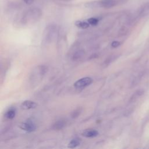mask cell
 <instances>
[{"label": "cell", "instance_id": "1", "mask_svg": "<svg viewBox=\"0 0 149 149\" xmlns=\"http://www.w3.org/2000/svg\"><path fill=\"white\" fill-rule=\"evenodd\" d=\"M42 16V12L38 8H31L25 10L20 17V22L23 24H29L38 21Z\"/></svg>", "mask_w": 149, "mask_h": 149}, {"label": "cell", "instance_id": "11", "mask_svg": "<svg viewBox=\"0 0 149 149\" xmlns=\"http://www.w3.org/2000/svg\"><path fill=\"white\" fill-rule=\"evenodd\" d=\"M83 56H84V51L83 50H79L74 52L72 56L73 60H78L80 59Z\"/></svg>", "mask_w": 149, "mask_h": 149}, {"label": "cell", "instance_id": "15", "mask_svg": "<svg viewBox=\"0 0 149 149\" xmlns=\"http://www.w3.org/2000/svg\"><path fill=\"white\" fill-rule=\"evenodd\" d=\"M120 45V42L119 41H113L111 44V46L113 47V48H116V47H118L119 45Z\"/></svg>", "mask_w": 149, "mask_h": 149}, {"label": "cell", "instance_id": "8", "mask_svg": "<svg viewBox=\"0 0 149 149\" xmlns=\"http://www.w3.org/2000/svg\"><path fill=\"white\" fill-rule=\"evenodd\" d=\"M81 143V140L79 138H75L72 139L68 144V148H73L79 146Z\"/></svg>", "mask_w": 149, "mask_h": 149}, {"label": "cell", "instance_id": "7", "mask_svg": "<svg viewBox=\"0 0 149 149\" xmlns=\"http://www.w3.org/2000/svg\"><path fill=\"white\" fill-rule=\"evenodd\" d=\"M66 120L63 119H60L57 120L53 125L52 129L54 130H61L66 126Z\"/></svg>", "mask_w": 149, "mask_h": 149}, {"label": "cell", "instance_id": "4", "mask_svg": "<svg viewBox=\"0 0 149 149\" xmlns=\"http://www.w3.org/2000/svg\"><path fill=\"white\" fill-rule=\"evenodd\" d=\"M19 127L22 130L28 132H33L36 129V125L31 122H23L19 125Z\"/></svg>", "mask_w": 149, "mask_h": 149}, {"label": "cell", "instance_id": "5", "mask_svg": "<svg viewBox=\"0 0 149 149\" xmlns=\"http://www.w3.org/2000/svg\"><path fill=\"white\" fill-rule=\"evenodd\" d=\"M82 135L87 138H93L97 136L98 135V132L95 129H87L84 130L82 132Z\"/></svg>", "mask_w": 149, "mask_h": 149}, {"label": "cell", "instance_id": "3", "mask_svg": "<svg viewBox=\"0 0 149 149\" xmlns=\"http://www.w3.org/2000/svg\"><path fill=\"white\" fill-rule=\"evenodd\" d=\"M93 82V79L90 77H85L77 80L74 83V86L76 88H83L89 86Z\"/></svg>", "mask_w": 149, "mask_h": 149}, {"label": "cell", "instance_id": "10", "mask_svg": "<svg viewBox=\"0 0 149 149\" xmlns=\"http://www.w3.org/2000/svg\"><path fill=\"white\" fill-rule=\"evenodd\" d=\"M76 26L80 29H87L89 27L90 24L87 21H83V20H78L75 22Z\"/></svg>", "mask_w": 149, "mask_h": 149}, {"label": "cell", "instance_id": "9", "mask_svg": "<svg viewBox=\"0 0 149 149\" xmlns=\"http://www.w3.org/2000/svg\"><path fill=\"white\" fill-rule=\"evenodd\" d=\"M16 115V110L15 108H11L9 109L5 113V118L8 119H12L15 118Z\"/></svg>", "mask_w": 149, "mask_h": 149}, {"label": "cell", "instance_id": "14", "mask_svg": "<svg viewBox=\"0 0 149 149\" xmlns=\"http://www.w3.org/2000/svg\"><path fill=\"white\" fill-rule=\"evenodd\" d=\"M82 111V109L81 108H77L74 111H73L71 114V116L72 118H76L77 117H78L81 112Z\"/></svg>", "mask_w": 149, "mask_h": 149}, {"label": "cell", "instance_id": "12", "mask_svg": "<svg viewBox=\"0 0 149 149\" xmlns=\"http://www.w3.org/2000/svg\"><path fill=\"white\" fill-rule=\"evenodd\" d=\"M87 21L88 22V23H89L90 25L91 26H96L98 24V23H99L100 21V19L98 17H90L89 19H88L87 20Z\"/></svg>", "mask_w": 149, "mask_h": 149}, {"label": "cell", "instance_id": "6", "mask_svg": "<svg viewBox=\"0 0 149 149\" xmlns=\"http://www.w3.org/2000/svg\"><path fill=\"white\" fill-rule=\"evenodd\" d=\"M37 104L32 101L30 100H26L23 101L21 105L22 107L24 109H30L35 108L37 107Z\"/></svg>", "mask_w": 149, "mask_h": 149}, {"label": "cell", "instance_id": "2", "mask_svg": "<svg viewBox=\"0 0 149 149\" xmlns=\"http://www.w3.org/2000/svg\"><path fill=\"white\" fill-rule=\"evenodd\" d=\"M119 0H98L87 3V6L90 8L100 7L103 8H111L117 5Z\"/></svg>", "mask_w": 149, "mask_h": 149}, {"label": "cell", "instance_id": "13", "mask_svg": "<svg viewBox=\"0 0 149 149\" xmlns=\"http://www.w3.org/2000/svg\"><path fill=\"white\" fill-rule=\"evenodd\" d=\"M143 94V90H139L137 91H136L130 98V102H133L134 101L136 100H137V98H138V97H139L140 96H141L142 94Z\"/></svg>", "mask_w": 149, "mask_h": 149}, {"label": "cell", "instance_id": "17", "mask_svg": "<svg viewBox=\"0 0 149 149\" xmlns=\"http://www.w3.org/2000/svg\"><path fill=\"white\" fill-rule=\"evenodd\" d=\"M59 1H69L70 0H59Z\"/></svg>", "mask_w": 149, "mask_h": 149}, {"label": "cell", "instance_id": "16", "mask_svg": "<svg viewBox=\"0 0 149 149\" xmlns=\"http://www.w3.org/2000/svg\"><path fill=\"white\" fill-rule=\"evenodd\" d=\"M27 5H31L33 3L34 0H22Z\"/></svg>", "mask_w": 149, "mask_h": 149}]
</instances>
